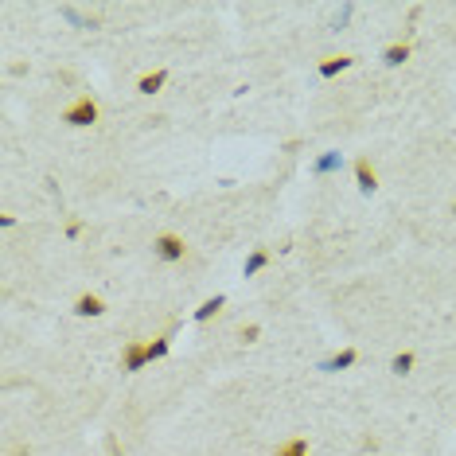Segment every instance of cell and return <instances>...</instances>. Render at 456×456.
Masks as SVG:
<instances>
[{
  "mask_svg": "<svg viewBox=\"0 0 456 456\" xmlns=\"http://www.w3.org/2000/svg\"><path fill=\"white\" fill-rule=\"evenodd\" d=\"M144 347H148V363H152V359H164V355L172 351V339L168 336H157L152 343H144Z\"/></svg>",
  "mask_w": 456,
  "mask_h": 456,
  "instance_id": "cell-13",
  "label": "cell"
},
{
  "mask_svg": "<svg viewBox=\"0 0 456 456\" xmlns=\"http://www.w3.org/2000/svg\"><path fill=\"white\" fill-rule=\"evenodd\" d=\"M390 371H394V374H409V371H413V351H398L394 359H390Z\"/></svg>",
  "mask_w": 456,
  "mask_h": 456,
  "instance_id": "cell-14",
  "label": "cell"
},
{
  "mask_svg": "<svg viewBox=\"0 0 456 456\" xmlns=\"http://www.w3.org/2000/svg\"><path fill=\"white\" fill-rule=\"evenodd\" d=\"M359 363V351L347 347V351H339V355H332V359L320 363V371H347V367H355Z\"/></svg>",
  "mask_w": 456,
  "mask_h": 456,
  "instance_id": "cell-5",
  "label": "cell"
},
{
  "mask_svg": "<svg viewBox=\"0 0 456 456\" xmlns=\"http://www.w3.org/2000/svg\"><path fill=\"white\" fill-rule=\"evenodd\" d=\"M168 82V71H152V74H144L141 82H137V90H141V94H160V86Z\"/></svg>",
  "mask_w": 456,
  "mask_h": 456,
  "instance_id": "cell-8",
  "label": "cell"
},
{
  "mask_svg": "<svg viewBox=\"0 0 456 456\" xmlns=\"http://www.w3.org/2000/svg\"><path fill=\"white\" fill-rule=\"evenodd\" d=\"M406 59H409V43H390V47L383 51V62H386V67H402Z\"/></svg>",
  "mask_w": 456,
  "mask_h": 456,
  "instance_id": "cell-10",
  "label": "cell"
},
{
  "mask_svg": "<svg viewBox=\"0 0 456 456\" xmlns=\"http://www.w3.org/2000/svg\"><path fill=\"white\" fill-rule=\"evenodd\" d=\"M355 180H359V192L363 195H371L374 187H378V176H374V168H371V160H367V157L355 160Z\"/></svg>",
  "mask_w": 456,
  "mask_h": 456,
  "instance_id": "cell-4",
  "label": "cell"
},
{
  "mask_svg": "<svg viewBox=\"0 0 456 456\" xmlns=\"http://www.w3.org/2000/svg\"><path fill=\"white\" fill-rule=\"evenodd\" d=\"M223 304H227V300H223V297H207L203 304L195 308V320H199V324H207V320H211V316H215L218 308H223Z\"/></svg>",
  "mask_w": 456,
  "mask_h": 456,
  "instance_id": "cell-12",
  "label": "cell"
},
{
  "mask_svg": "<svg viewBox=\"0 0 456 456\" xmlns=\"http://www.w3.org/2000/svg\"><path fill=\"white\" fill-rule=\"evenodd\" d=\"M74 312L78 316H102L106 304H102V297H94V293H82V297L74 300Z\"/></svg>",
  "mask_w": 456,
  "mask_h": 456,
  "instance_id": "cell-6",
  "label": "cell"
},
{
  "mask_svg": "<svg viewBox=\"0 0 456 456\" xmlns=\"http://www.w3.org/2000/svg\"><path fill=\"white\" fill-rule=\"evenodd\" d=\"M98 113H102V109H98V102L90 94H82V98H74L71 106L62 109V121H67V125H74V129H90V125L98 121Z\"/></svg>",
  "mask_w": 456,
  "mask_h": 456,
  "instance_id": "cell-1",
  "label": "cell"
},
{
  "mask_svg": "<svg viewBox=\"0 0 456 456\" xmlns=\"http://www.w3.org/2000/svg\"><path fill=\"white\" fill-rule=\"evenodd\" d=\"M265 265H269V253H265V250H253L250 258H246V265H242V277H253V273H262Z\"/></svg>",
  "mask_w": 456,
  "mask_h": 456,
  "instance_id": "cell-11",
  "label": "cell"
},
{
  "mask_svg": "<svg viewBox=\"0 0 456 456\" xmlns=\"http://www.w3.org/2000/svg\"><path fill=\"white\" fill-rule=\"evenodd\" d=\"M351 62H355L351 55H336V59H324V62H320V78H336V74L347 71Z\"/></svg>",
  "mask_w": 456,
  "mask_h": 456,
  "instance_id": "cell-7",
  "label": "cell"
},
{
  "mask_svg": "<svg viewBox=\"0 0 456 456\" xmlns=\"http://www.w3.org/2000/svg\"><path fill=\"white\" fill-rule=\"evenodd\" d=\"M152 250H157L160 262H183V258H187V242H183L180 234H157Z\"/></svg>",
  "mask_w": 456,
  "mask_h": 456,
  "instance_id": "cell-2",
  "label": "cell"
},
{
  "mask_svg": "<svg viewBox=\"0 0 456 456\" xmlns=\"http://www.w3.org/2000/svg\"><path fill=\"white\" fill-rule=\"evenodd\" d=\"M332 168H339V152H332V157H320V160H316V172H332Z\"/></svg>",
  "mask_w": 456,
  "mask_h": 456,
  "instance_id": "cell-15",
  "label": "cell"
},
{
  "mask_svg": "<svg viewBox=\"0 0 456 456\" xmlns=\"http://www.w3.org/2000/svg\"><path fill=\"white\" fill-rule=\"evenodd\" d=\"M258 336H262V328H258V324H246V328H242V339H246V343H258Z\"/></svg>",
  "mask_w": 456,
  "mask_h": 456,
  "instance_id": "cell-16",
  "label": "cell"
},
{
  "mask_svg": "<svg viewBox=\"0 0 456 456\" xmlns=\"http://www.w3.org/2000/svg\"><path fill=\"white\" fill-rule=\"evenodd\" d=\"M273 456H308V437H288L285 444H277Z\"/></svg>",
  "mask_w": 456,
  "mask_h": 456,
  "instance_id": "cell-9",
  "label": "cell"
},
{
  "mask_svg": "<svg viewBox=\"0 0 456 456\" xmlns=\"http://www.w3.org/2000/svg\"><path fill=\"white\" fill-rule=\"evenodd\" d=\"M121 363H125V371H133V374L144 371V363H148V347H144L141 339H133L129 347H125V359H121Z\"/></svg>",
  "mask_w": 456,
  "mask_h": 456,
  "instance_id": "cell-3",
  "label": "cell"
}]
</instances>
